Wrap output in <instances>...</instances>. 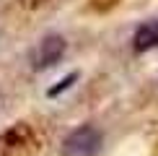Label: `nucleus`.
Here are the masks:
<instances>
[{
  "label": "nucleus",
  "instance_id": "20e7f679",
  "mask_svg": "<svg viewBox=\"0 0 158 156\" xmlns=\"http://www.w3.org/2000/svg\"><path fill=\"white\" fill-rule=\"evenodd\" d=\"M75 78H78V73H70L68 78H62V81H60V86H55V89H49L47 94H49V96H57V94H62L65 89H70V86H73V81H75Z\"/></svg>",
  "mask_w": 158,
  "mask_h": 156
},
{
  "label": "nucleus",
  "instance_id": "f03ea898",
  "mask_svg": "<svg viewBox=\"0 0 158 156\" xmlns=\"http://www.w3.org/2000/svg\"><path fill=\"white\" fill-rule=\"evenodd\" d=\"M65 55V39L57 37V34H49L44 37L42 42L36 44V50L31 52V63H34L36 70H44L49 65L60 63V57Z\"/></svg>",
  "mask_w": 158,
  "mask_h": 156
},
{
  "label": "nucleus",
  "instance_id": "7ed1b4c3",
  "mask_svg": "<svg viewBox=\"0 0 158 156\" xmlns=\"http://www.w3.org/2000/svg\"><path fill=\"white\" fill-rule=\"evenodd\" d=\"M132 47H135V52H148V50H156L158 47V18L145 21L140 29L135 31Z\"/></svg>",
  "mask_w": 158,
  "mask_h": 156
},
{
  "label": "nucleus",
  "instance_id": "f257e3e1",
  "mask_svg": "<svg viewBox=\"0 0 158 156\" xmlns=\"http://www.w3.org/2000/svg\"><path fill=\"white\" fill-rule=\"evenodd\" d=\"M65 154L68 156H96L101 148V133L94 125H83L73 130V133L65 138Z\"/></svg>",
  "mask_w": 158,
  "mask_h": 156
}]
</instances>
